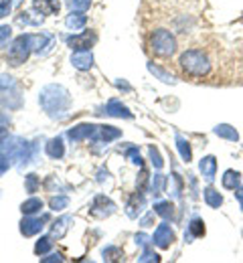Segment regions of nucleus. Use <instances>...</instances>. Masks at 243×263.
I'll use <instances>...</instances> for the list:
<instances>
[{
  "label": "nucleus",
  "mask_w": 243,
  "mask_h": 263,
  "mask_svg": "<svg viewBox=\"0 0 243 263\" xmlns=\"http://www.w3.org/2000/svg\"><path fill=\"white\" fill-rule=\"evenodd\" d=\"M51 247H53V237L51 235L49 237H41L35 245V253L36 255H45V253L51 251Z\"/></svg>",
  "instance_id": "c756f323"
},
{
  "label": "nucleus",
  "mask_w": 243,
  "mask_h": 263,
  "mask_svg": "<svg viewBox=\"0 0 243 263\" xmlns=\"http://www.w3.org/2000/svg\"><path fill=\"white\" fill-rule=\"evenodd\" d=\"M120 136H122V132L118 128H114V126H98V130H96L91 140L98 142V144H109V142L118 140Z\"/></svg>",
  "instance_id": "f8f14e48"
},
{
  "label": "nucleus",
  "mask_w": 243,
  "mask_h": 263,
  "mask_svg": "<svg viewBox=\"0 0 243 263\" xmlns=\"http://www.w3.org/2000/svg\"><path fill=\"white\" fill-rule=\"evenodd\" d=\"M8 124H10V118H8L6 114H2V111H0V132L6 130V126H8Z\"/></svg>",
  "instance_id": "c03bdc74"
},
{
  "label": "nucleus",
  "mask_w": 243,
  "mask_h": 263,
  "mask_svg": "<svg viewBox=\"0 0 243 263\" xmlns=\"http://www.w3.org/2000/svg\"><path fill=\"white\" fill-rule=\"evenodd\" d=\"M174 142H176V150H178L180 158H182L184 162H191V160H193V150H191V144H189V140H186L184 136L176 134Z\"/></svg>",
  "instance_id": "412c9836"
},
{
  "label": "nucleus",
  "mask_w": 243,
  "mask_h": 263,
  "mask_svg": "<svg viewBox=\"0 0 243 263\" xmlns=\"http://www.w3.org/2000/svg\"><path fill=\"white\" fill-rule=\"evenodd\" d=\"M154 213L158 217H162L164 221H173L174 219V206L171 200H158L154 202Z\"/></svg>",
  "instance_id": "4be33fe9"
},
{
  "label": "nucleus",
  "mask_w": 243,
  "mask_h": 263,
  "mask_svg": "<svg viewBox=\"0 0 243 263\" xmlns=\"http://www.w3.org/2000/svg\"><path fill=\"white\" fill-rule=\"evenodd\" d=\"M203 197H205V202H207L211 209H219L223 204V195L217 189H213V186H209V189L203 191Z\"/></svg>",
  "instance_id": "a878e982"
},
{
  "label": "nucleus",
  "mask_w": 243,
  "mask_h": 263,
  "mask_svg": "<svg viewBox=\"0 0 243 263\" xmlns=\"http://www.w3.org/2000/svg\"><path fill=\"white\" fill-rule=\"evenodd\" d=\"M144 204H146V200H144V197H142V193L132 195V197L128 198V204H126V215H128L130 219H136L140 213H142Z\"/></svg>",
  "instance_id": "f3484780"
},
{
  "label": "nucleus",
  "mask_w": 243,
  "mask_h": 263,
  "mask_svg": "<svg viewBox=\"0 0 243 263\" xmlns=\"http://www.w3.org/2000/svg\"><path fill=\"white\" fill-rule=\"evenodd\" d=\"M221 184H223V189H227V191L239 189V186H241V172H237V170H227V172L223 174V178H221Z\"/></svg>",
  "instance_id": "a211bd4d"
},
{
  "label": "nucleus",
  "mask_w": 243,
  "mask_h": 263,
  "mask_svg": "<svg viewBox=\"0 0 243 263\" xmlns=\"http://www.w3.org/2000/svg\"><path fill=\"white\" fill-rule=\"evenodd\" d=\"M203 235H205V223H203V219L195 217L189 223V237H203Z\"/></svg>",
  "instance_id": "c85d7f7f"
},
{
  "label": "nucleus",
  "mask_w": 243,
  "mask_h": 263,
  "mask_svg": "<svg viewBox=\"0 0 243 263\" xmlns=\"http://www.w3.org/2000/svg\"><path fill=\"white\" fill-rule=\"evenodd\" d=\"M45 150H47V156H49V158H55V160L63 158V154H65L63 140H61V138H53V140H49Z\"/></svg>",
  "instance_id": "6ab92c4d"
},
{
  "label": "nucleus",
  "mask_w": 243,
  "mask_h": 263,
  "mask_svg": "<svg viewBox=\"0 0 243 263\" xmlns=\"http://www.w3.org/2000/svg\"><path fill=\"white\" fill-rule=\"evenodd\" d=\"M71 221H73V219H71L69 215L57 219V221L51 225V237H53V239H61V237H65V233H67V229H69Z\"/></svg>",
  "instance_id": "aec40b11"
},
{
  "label": "nucleus",
  "mask_w": 243,
  "mask_h": 263,
  "mask_svg": "<svg viewBox=\"0 0 243 263\" xmlns=\"http://www.w3.org/2000/svg\"><path fill=\"white\" fill-rule=\"evenodd\" d=\"M148 154H150V162H152V166H154L156 170H160V168L164 166V160H162L160 152H158L154 146H150V148H148Z\"/></svg>",
  "instance_id": "2f4dec72"
},
{
  "label": "nucleus",
  "mask_w": 243,
  "mask_h": 263,
  "mask_svg": "<svg viewBox=\"0 0 243 263\" xmlns=\"http://www.w3.org/2000/svg\"><path fill=\"white\" fill-rule=\"evenodd\" d=\"M105 114H107V116H114V118H126V120H132V118H134L132 111H130L122 101H118V99L107 101V105H105Z\"/></svg>",
  "instance_id": "4468645a"
},
{
  "label": "nucleus",
  "mask_w": 243,
  "mask_h": 263,
  "mask_svg": "<svg viewBox=\"0 0 243 263\" xmlns=\"http://www.w3.org/2000/svg\"><path fill=\"white\" fill-rule=\"evenodd\" d=\"M31 53H33L31 34H18V36L12 41L10 49H8V63L14 67L23 65V63L29 59Z\"/></svg>",
  "instance_id": "423d86ee"
},
{
  "label": "nucleus",
  "mask_w": 243,
  "mask_h": 263,
  "mask_svg": "<svg viewBox=\"0 0 243 263\" xmlns=\"http://www.w3.org/2000/svg\"><path fill=\"white\" fill-rule=\"evenodd\" d=\"M33 8L36 12L45 14V16H53V14L59 12L61 2L59 0H33Z\"/></svg>",
  "instance_id": "2eb2a0df"
},
{
  "label": "nucleus",
  "mask_w": 243,
  "mask_h": 263,
  "mask_svg": "<svg viewBox=\"0 0 243 263\" xmlns=\"http://www.w3.org/2000/svg\"><path fill=\"white\" fill-rule=\"evenodd\" d=\"M25 189H27L29 195L36 193V189H39V176L36 174H27L25 176Z\"/></svg>",
  "instance_id": "72a5a7b5"
},
{
  "label": "nucleus",
  "mask_w": 243,
  "mask_h": 263,
  "mask_svg": "<svg viewBox=\"0 0 243 263\" xmlns=\"http://www.w3.org/2000/svg\"><path fill=\"white\" fill-rule=\"evenodd\" d=\"M10 34H12V29L8 25H0V47L10 39Z\"/></svg>",
  "instance_id": "58836bf2"
},
{
  "label": "nucleus",
  "mask_w": 243,
  "mask_h": 263,
  "mask_svg": "<svg viewBox=\"0 0 243 263\" xmlns=\"http://www.w3.org/2000/svg\"><path fill=\"white\" fill-rule=\"evenodd\" d=\"M176 47H178L176 45V36L171 31H166V29H158L150 36V49H152V53L156 57H162V59L173 57L176 53Z\"/></svg>",
  "instance_id": "39448f33"
},
{
  "label": "nucleus",
  "mask_w": 243,
  "mask_h": 263,
  "mask_svg": "<svg viewBox=\"0 0 243 263\" xmlns=\"http://www.w3.org/2000/svg\"><path fill=\"white\" fill-rule=\"evenodd\" d=\"M154 215H156L154 211H152V213H148V215H144V217H142V221H140V225H142V227H152V223H154Z\"/></svg>",
  "instance_id": "79ce46f5"
},
{
  "label": "nucleus",
  "mask_w": 243,
  "mask_h": 263,
  "mask_svg": "<svg viewBox=\"0 0 243 263\" xmlns=\"http://www.w3.org/2000/svg\"><path fill=\"white\" fill-rule=\"evenodd\" d=\"M71 65L79 71H89L94 67V55L91 51H75L71 55Z\"/></svg>",
  "instance_id": "ddd939ff"
},
{
  "label": "nucleus",
  "mask_w": 243,
  "mask_h": 263,
  "mask_svg": "<svg viewBox=\"0 0 243 263\" xmlns=\"http://www.w3.org/2000/svg\"><path fill=\"white\" fill-rule=\"evenodd\" d=\"M47 221V215L45 217H41V219H36L33 215H27L23 221H21V233L25 235V237H33L36 233H41L43 231V223Z\"/></svg>",
  "instance_id": "1a4fd4ad"
},
{
  "label": "nucleus",
  "mask_w": 243,
  "mask_h": 263,
  "mask_svg": "<svg viewBox=\"0 0 243 263\" xmlns=\"http://www.w3.org/2000/svg\"><path fill=\"white\" fill-rule=\"evenodd\" d=\"M174 239H176V235H174V231L171 229V225H169V223H160V225L156 227V231H154L152 243H154L156 247H160V249H169L174 243Z\"/></svg>",
  "instance_id": "0eeeda50"
},
{
  "label": "nucleus",
  "mask_w": 243,
  "mask_h": 263,
  "mask_svg": "<svg viewBox=\"0 0 243 263\" xmlns=\"http://www.w3.org/2000/svg\"><path fill=\"white\" fill-rule=\"evenodd\" d=\"M215 136H219V138H223V140H229V142H237L239 140V134L237 130L233 128V126H229V124H219V126H215Z\"/></svg>",
  "instance_id": "b1692460"
},
{
  "label": "nucleus",
  "mask_w": 243,
  "mask_h": 263,
  "mask_svg": "<svg viewBox=\"0 0 243 263\" xmlns=\"http://www.w3.org/2000/svg\"><path fill=\"white\" fill-rule=\"evenodd\" d=\"M41 261L43 263H61L63 261V257H61V255H59V253H51V255H49V257H41Z\"/></svg>",
  "instance_id": "37998d69"
},
{
  "label": "nucleus",
  "mask_w": 243,
  "mask_h": 263,
  "mask_svg": "<svg viewBox=\"0 0 243 263\" xmlns=\"http://www.w3.org/2000/svg\"><path fill=\"white\" fill-rule=\"evenodd\" d=\"M67 45L75 51H89V47L96 43V34L94 33H83V34H73L65 39Z\"/></svg>",
  "instance_id": "9d476101"
},
{
  "label": "nucleus",
  "mask_w": 243,
  "mask_h": 263,
  "mask_svg": "<svg viewBox=\"0 0 243 263\" xmlns=\"http://www.w3.org/2000/svg\"><path fill=\"white\" fill-rule=\"evenodd\" d=\"M233 195H235V198L239 200V206H241V211H243V186L235 189V191H233Z\"/></svg>",
  "instance_id": "a18cd8bd"
},
{
  "label": "nucleus",
  "mask_w": 243,
  "mask_h": 263,
  "mask_svg": "<svg viewBox=\"0 0 243 263\" xmlns=\"http://www.w3.org/2000/svg\"><path fill=\"white\" fill-rule=\"evenodd\" d=\"M10 164H12V162H10V158H8V156H4V154H0V176L10 168Z\"/></svg>",
  "instance_id": "a19ab883"
},
{
  "label": "nucleus",
  "mask_w": 243,
  "mask_h": 263,
  "mask_svg": "<svg viewBox=\"0 0 243 263\" xmlns=\"http://www.w3.org/2000/svg\"><path fill=\"white\" fill-rule=\"evenodd\" d=\"M118 257H122V251H120V249H116V247H107V249H104V259L114 261V259H118Z\"/></svg>",
  "instance_id": "c9c22d12"
},
{
  "label": "nucleus",
  "mask_w": 243,
  "mask_h": 263,
  "mask_svg": "<svg viewBox=\"0 0 243 263\" xmlns=\"http://www.w3.org/2000/svg\"><path fill=\"white\" fill-rule=\"evenodd\" d=\"M116 85H118V87H120V89H126V91H130V89H132V87H130V85H128V83H126V81H118V83H116Z\"/></svg>",
  "instance_id": "49530a36"
},
{
  "label": "nucleus",
  "mask_w": 243,
  "mask_h": 263,
  "mask_svg": "<svg viewBox=\"0 0 243 263\" xmlns=\"http://www.w3.org/2000/svg\"><path fill=\"white\" fill-rule=\"evenodd\" d=\"M96 130H98V126H94V124H79V126L71 128L67 132V136L73 142H83V140H91Z\"/></svg>",
  "instance_id": "9b49d317"
},
{
  "label": "nucleus",
  "mask_w": 243,
  "mask_h": 263,
  "mask_svg": "<svg viewBox=\"0 0 243 263\" xmlns=\"http://www.w3.org/2000/svg\"><path fill=\"white\" fill-rule=\"evenodd\" d=\"M71 12H85L91 6V0H65Z\"/></svg>",
  "instance_id": "7c9ffc66"
},
{
  "label": "nucleus",
  "mask_w": 243,
  "mask_h": 263,
  "mask_svg": "<svg viewBox=\"0 0 243 263\" xmlns=\"http://www.w3.org/2000/svg\"><path fill=\"white\" fill-rule=\"evenodd\" d=\"M138 261L140 263H158L160 261V257H158L150 247H146V249L142 251V255L138 257Z\"/></svg>",
  "instance_id": "f704fd0d"
},
{
  "label": "nucleus",
  "mask_w": 243,
  "mask_h": 263,
  "mask_svg": "<svg viewBox=\"0 0 243 263\" xmlns=\"http://www.w3.org/2000/svg\"><path fill=\"white\" fill-rule=\"evenodd\" d=\"M126 156H128V158L134 162V164L142 166V156H140L138 148H128V150H126Z\"/></svg>",
  "instance_id": "e433bc0d"
},
{
  "label": "nucleus",
  "mask_w": 243,
  "mask_h": 263,
  "mask_svg": "<svg viewBox=\"0 0 243 263\" xmlns=\"http://www.w3.org/2000/svg\"><path fill=\"white\" fill-rule=\"evenodd\" d=\"M35 152H36V146L33 142H27L18 136H6L2 142H0V154L8 156L10 162L23 168L27 166L33 158H35Z\"/></svg>",
  "instance_id": "f03ea898"
},
{
  "label": "nucleus",
  "mask_w": 243,
  "mask_h": 263,
  "mask_svg": "<svg viewBox=\"0 0 243 263\" xmlns=\"http://www.w3.org/2000/svg\"><path fill=\"white\" fill-rule=\"evenodd\" d=\"M41 209H43V200L36 197H31L29 200H25L21 204L23 215H36V213H41Z\"/></svg>",
  "instance_id": "bb28decb"
},
{
  "label": "nucleus",
  "mask_w": 243,
  "mask_h": 263,
  "mask_svg": "<svg viewBox=\"0 0 243 263\" xmlns=\"http://www.w3.org/2000/svg\"><path fill=\"white\" fill-rule=\"evenodd\" d=\"M39 103L43 107V111L51 118V120H63L69 114L71 96L63 85H45L39 93Z\"/></svg>",
  "instance_id": "f257e3e1"
},
{
  "label": "nucleus",
  "mask_w": 243,
  "mask_h": 263,
  "mask_svg": "<svg viewBox=\"0 0 243 263\" xmlns=\"http://www.w3.org/2000/svg\"><path fill=\"white\" fill-rule=\"evenodd\" d=\"M199 170H201V174H203V178H205L207 182H213L215 176H217V158H215V156H205V158H201Z\"/></svg>",
  "instance_id": "dca6fc26"
},
{
  "label": "nucleus",
  "mask_w": 243,
  "mask_h": 263,
  "mask_svg": "<svg viewBox=\"0 0 243 263\" xmlns=\"http://www.w3.org/2000/svg\"><path fill=\"white\" fill-rule=\"evenodd\" d=\"M180 67L189 73V75H195V77H203L211 71V61H209L207 53L199 51V49H189L180 55L178 59Z\"/></svg>",
  "instance_id": "7ed1b4c3"
},
{
  "label": "nucleus",
  "mask_w": 243,
  "mask_h": 263,
  "mask_svg": "<svg viewBox=\"0 0 243 263\" xmlns=\"http://www.w3.org/2000/svg\"><path fill=\"white\" fill-rule=\"evenodd\" d=\"M65 25H67V29H71V31H83L85 25H87V18H85L83 12H71L69 16L65 18Z\"/></svg>",
  "instance_id": "5701e85b"
},
{
  "label": "nucleus",
  "mask_w": 243,
  "mask_h": 263,
  "mask_svg": "<svg viewBox=\"0 0 243 263\" xmlns=\"http://www.w3.org/2000/svg\"><path fill=\"white\" fill-rule=\"evenodd\" d=\"M148 71H150L154 77H158L160 81H164V83H176V79H174V77L171 75V73H169V71L160 69V67L154 65V63H148Z\"/></svg>",
  "instance_id": "cd10ccee"
},
{
  "label": "nucleus",
  "mask_w": 243,
  "mask_h": 263,
  "mask_svg": "<svg viewBox=\"0 0 243 263\" xmlns=\"http://www.w3.org/2000/svg\"><path fill=\"white\" fill-rule=\"evenodd\" d=\"M134 239H136V245H140L142 249L150 247V243H152V237H148V235H144V233H138Z\"/></svg>",
  "instance_id": "4c0bfd02"
},
{
  "label": "nucleus",
  "mask_w": 243,
  "mask_h": 263,
  "mask_svg": "<svg viewBox=\"0 0 243 263\" xmlns=\"http://www.w3.org/2000/svg\"><path fill=\"white\" fill-rule=\"evenodd\" d=\"M114 211H116V204H114L107 197H104V195L96 197L94 198V202H91V215H94V217L104 219V217H109Z\"/></svg>",
  "instance_id": "6e6552de"
},
{
  "label": "nucleus",
  "mask_w": 243,
  "mask_h": 263,
  "mask_svg": "<svg viewBox=\"0 0 243 263\" xmlns=\"http://www.w3.org/2000/svg\"><path fill=\"white\" fill-rule=\"evenodd\" d=\"M0 105L6 109H18L23 105L18 83L6 73H0Z\"/></svg>",
  "instance_id": "20e7f679"
},
{
  "label": "nucleus",
  "mask_w": 243,
  "mask_h": 263,
  "mask_svg": "<svg viewBox=\"0 0 243 263\" xmlns=\"http://www.w3.org/2000/svg\"><path fill=\"white\" fill-rule=\"evenodd\" d=\"M166 184H169V178H166L164 174H154L152 180H150V193H152L154 197H160V195L164 193Z\"/></svg>",
  "instance_id": "393cba45"
},
{
  "label": "nucleus",
  "mask_w": 243,
  "mask_h": 263,
  "mask_svg": "<svg viewBox=\"0 0 243 263\" xmlns=\"http://www.w3.org/2000/svg\"><path fill=\"white\" fill-rule=\"evenodd\" d=\"M12 8V0H2L0 2V18H4Z\"/></svg>",
  "instance_id": "ea45409f"
},
{
  "label": "nucleus",
  "mask_w": 243,
  "mask_h": 263,
  "mask_svg": "<svg viewBox=\"0 0 243 263\" xmlns=\"http://www.w3.org/2000/svg\"><path fill=\"white\" fill-rule=\"evenodd\" d=\"M67 204H69V198L67 197H53L49 200L51 211H63V209H67Z\"/></svg>",
  "instance_id": "473e14b6"
}]
</instances>
